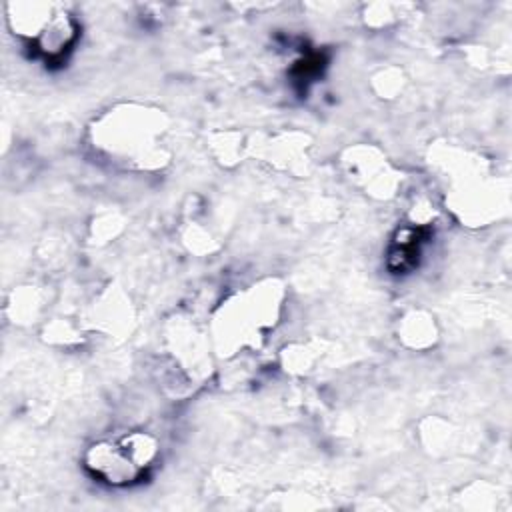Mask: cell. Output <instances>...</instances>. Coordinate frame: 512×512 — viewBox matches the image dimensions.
I'll list each match as a JSON object with an SVG mask.
<instances>
[{"instance_id": "cell-2", "label": "cell", "mask_w": 512, "mask_h": 512, "mask_svg": "<svg viewBox=\"0 0 512 512\" xmlns=\"http://www.w3.org/2000/svg\"><path fill=\"white\" fill-rule=\"evenodd\" d=\"M156 456V446L146 434H128L116 442H100L88 450L86 466L108 484L138 480Z\"/></svg>"}, {"instance_id": "cell-1", "label": "cell", "mask_w": 512, "mask_h": 512, "mask_svg": "<svg viewBox=\"0 0 512 512\" xmlns=\"http://www.w3.org/2000/svg\"><path fill=\"white\" fill-rule=\"evenodd\" d=\"M16 12L10 18L16 34L28 38L30 46L46 62L62 60L76 42L78 26L76 22L62 12H56L58 6L32 4L30 12H20L18 6H12Z\"/></svg>"}]
</instances>
